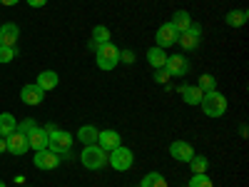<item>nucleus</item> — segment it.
I'll list each match as a JSON object with an SVG mask.
<instances>
[{
	"label": "nucleus",
	"instance_id": "obj_11",
	"mask_svg": "<svg viewBox=\"0 0 249 187\" xmlns=\"http://www.w3.org/2000/svg\"><path fill=\"white\" fill-rule=\"evenodd\" d=\"M60 165V155H55L53 150H37L35 152V168L37 170H55Z\"/></svg>",
	"mask_w": 249,
	"mask_h": 187
},
{
	"label": "nucleus",
	"instance_id": "obj_26",
	"mask_svg": "<svg viewBox=\"0 0 249 187\" xmlns=\"http://www.w3.org/2000/svg\"><path fill=\"white\" fill-rule=\"evenodd\" d=\"M197 88H199L202 93H212V90H217V80H214V75H199Z\"/></svg>",
	"mask_w": 249,
	"mask_h": 187
},
{
	"label": "nucleus",
	"instance_id": "obj_17",
	"mask_svg": "<svg viewBox=\"0 0 249 187\" xmlns=\"http://www.w3.org/2000/svg\"><path fill=\"white\" fill-rule=\"evenodd\" d=\"M179 95H182V100L187 102V105H199L202 97H204V93L197 85H182L179 88Z\"/></svg>",
	"mask_w": 249,
	"mask_h": 187
},
{
	"label": "nucleus",
	"instance_id": "obj_8",
	"mask_svg": "<svg viewBox=\"0 0 249 187\" xmlns=\"http://www.w3.org/2000/svg\"><path fill=\"white\" fill-rule=\"evenodd\" d=\"M177 37H179V33L175 30V25L172 23H164V25H160V30H157V35H155V40H157V48H172L175 43H177Z\"/></svg>",
	"mask_w": 249,
	"mask_h": 187
},
{
	"label": "nucleus",
	"instance_id": "obj_32",
	"mask_svg": "<svg viewBox=\"0 0 249 187\" xmlns=\"http://www.w3.org/2000/svg\"><path fill=\"white\" fill-rule=\"evenodd\" d=\"M25 3L30 8H43V5H48V0H25Z\"/></svg>",
	"mask_w": 249,
	"mask_h": 187
},
{
	"label": "nucleus",
	"instance_id": "obj_3",
	"mask_svg": "<svg viewBox=\"0 0 249 187\" xmlns=\"http://www.w3.org/2000/svg\"><path fill=\"white\" fill-rule=\"evenodd\" d=\"M95 60H97V68L100 70H115L117 62H120V48L112 43H105L95 50Z\"/></svg>",
	"mask_w": 249,
	"mask_h": 187
},
{
	"label": "nucleus",
	"instance_id": "obj_10",
	"mask_svg": "<svg viewBox=\"0 0 249 187\" xmlns=\"http://www.w3.org/2000/svg\"><path fill=\"white\" fill-rule=\"evenodd\" d=\"M170 155L177 160V162H190L195 157V148L190 142H184V140H175L170 145Z\"/></svg>",
	"mask_w": 249,
	"mask_h": 187
},
{
	"label": "nucleus",
	"instance_id": "obj_30",
	"mask_svg": "<svg viewBox=\"0 0 249 187\" xmlns=\"http://www.w3.org/2000/svg\"><path fill=\"white\" fill-rule=\"evenodd\" d=\"M120 60L122 62H132L135 60V53L132 50H120Z\"/></svg>",
	"mask_w": 249,
	"mask_h": 187
},
{
	"label": "nucleus",
	"instance_id": "obj_19",
	"mask_svg": "<svg viewBox=\"0 0 249 187\" xmlns=\"http://www.w3.org/2000/svg\"><path fill=\"white\" fill-rule=\"evenodd\" d=\"M105 43H110V28L107 25H95L92 28V48L97 50L100 45H105Z\"/></svg>",
	"mask_w": 249,
	"mask_h": 187
},
{
	"label": "nucleus",
	"instance_id": "obj_29",
	"mask_svg": "<svg viewBox=\"0 0 249 187\" xmlns=\"http://www.w3.org/2000/svg\"><path fill=\"white\" fill-rule=\"evenodd\" d=\"M33 128H35V120H30V117H28V120H23V122L18 125V130H20V132H25V135H28Z\"/></svg>",
	"mask_w": 249,
	"mask_h": 187
},
{
	"label": "nucleus",
	"instance_id": "obj_21",
	"mask_svg": "<svg viewBox=\"0 0 249 187\" xmlns=\"http://www.w3.org/2000/svg\"><path fill=\"white\" fill-rule=\"evenodd\" d=\"M247 20H249V13L247 10H230V13L224 15V23L230 25V28H242Z\"/></svg>",
	"mask_w": 249,
	"mask_h": 187
},
{
	"label": "nucleus",
	"instance_id": "obj_18",
	"mask_svg": "<svg viewBox=\"0 0 249 187\" xmlns=\"http://www.w3.org/2000/svg\"><path fill=\"white\" fill-rule=\"evenodd\" d=\"M97 135H100L97 128H92V125H82L75 137H77L82 145H95V142H97Z\"/></svg>",
	"mask_w": 249,
	"mask_h": 187
},
{
	"label": "nucleus",
	"instance_id": "obj_22",
	"mask_svg": "<svg viewBox=\"0 0 249 187\" xmlns=\"http://www.w3.org/2000/svg\"><path fill=\"white\" fill-rule=\"evenodd\" d=\"M18 130V122H15V115L10 112H3L0 115V137H8Z\"/></svg>",
	"mask_w": 249,
	"mask_h": 187
},
{
	"label": "nucleus",
	"instance_id": "obj_2",
	"mask_svg": "<svg viewBox=\"0 0 249 187\" xmlns=\"http://www.w3.org/2000/svg\"><path fill=\"white\" fill-rule=\"evenodd\" d=\"M80 162L85 165L88 170H102L107 165V152L100 148V145H85V150L80 152Z\"/></svg>",
	"mask_w": 249,
	"mask_h": 187
},
{
	"label": "nucleus",
	"instance_id": "obj_12",
	"mask_svg": "<svg viewBox=\"0 0 249 187\" xmlns=\"http://www.w3.org/2000/svg\"><path fill=\"white\" fill-rule=\"evenodd\" d=\"M20 100L25 102V105H40V102L45 100V90L43 88H37L35 82H30V85H25L23 90H20Z\"/></svg>",
	"mask_w": 249,
	"mask_h": 187
},
{
	"label": "nucleus",
	"instance_id": "obj_6",
	"mask_svg": "<svg viewBox=\"0 0 249 187\" xmlns=\"http://www.w3.org/2000/svg\"><path fill=\"white\" fill-rule=\"evenodd\" d=\"M199 40H202V28H199V25H190L184 33H179L177 45H182L184 53H192V50L199 48Z\"/></svg>",
	"mask_w": 249,
	"mask_h": 187
},
{
	"label": "nucleus",
	"instance_id": "obj_4",
	"mask_svg": "<svg viewBox=\"0 0 249 187\" xmlns=\"http://www.w3.org/2000/svg\"><path fill=\"white\" fill-rule=\"evenodd\" d=\"M132 162H135V155H132L130 148H124V145H117L115 150L107 152V165L117 172H127L132 168Z\"/></svg>",
	"mask_w": 249,
	"mask_h": 187
},
{
	"label": "nucleus",
	"instance_id": "obj_34",
	"mask_svg": "<svg viewBox=\"0 0 249 187\" xmlns=\"http://www.w3.org/2000/svg\"><path fill=\"white\" fill-rule=\"evenodd\" d=\"M0 152H8V145H5V137H0Z\"/></svg>",
	"mask_w": 249,
	"mask_h": 187
},
{
	"label": "nucleus",
	"instance_id": "obj_7",
	"mask_svg": "<svg viewBox=\"0 0 249 187\" xmlns=\"http://www.w3.org/2000/svg\"><path fill=\"white\" fill-rule=\"evenodd\" d=\"M164 70H167L170 75H175V77H182V75L190 73V60H187L184 55H167Z\"/></svg>",
	"mask_w": 249,
	"mask_h": 187
},
{
	"label": "nucleus",
	"instance_id": "obj_25",
	"mask_svg": "<svg viewBox=\"0 0 249 187\" xmlns=\"http://www.w3.org/2000/svg\"><path fill=\"white\" fill-rule=\"evenodd\" d=\"M190 168H192V175H202V172H207V168H210V160H207L204 155H195L190 160Z\"/></svg>",
	"mask_w": 249,
	"mask_h": 187
},
{
	"label": "nucleus",
	"instance_id": "obj_1",
	"mask_svg": "<svg viewBox=\"0 0 249 187\" xmlns=\"http://www.w3.org/2000/svg\"><path fill=\"white\" fill-rule=\"evenodd\" d=\"M199 105H202V112L207 117H222L227 112V97L219 90H212V93H204Z\"/></svg>",
	"mask_w": 249,
	"mask_h": 187
},
{
	"label": "nucleus",
	"instance_id": "obj_5",
	"mask_svg": "<svg viewBox=\"0 0 249 187\" xmlns=\"http://www.w3.org/2000/svg\"><path fill=\"white\" fill-rule=\"evenodd\" d=\"M70 148H72V135L68 132V130H53L50 132V142H48V150H53L55 155H60V160L62 157H70Z\"/></svg>",
	"mask_w": 249,
	"mask_h": 187
},
{
	"label": "nucleus",
	"instance_id": "obj_13",
	"mask_svg": "<svg viewBox=\"0 0 249 187\" xmlns=\"http://www.w3.org/2000/svg\"><path fill=\"white\" fill-rule=\"evenodd\" d=\"M48 142H50V135H48V130L45 128H37V125H35V128L28 132V145H30V150H45L48 148Z\"/></svg>",
	"mask_w": 249,
	"mask_h": 187
},
{
	"label": "nucleus",
	"instance_id": "obj_24",
	"mask_svg": "<svg viewBox=\"0 0 249 187\" xmlns=\"http://www.w3.org/2000/svg\"><path fill=\"white\" fill-rule=\"evenodd\" d=\"M140 187H167V180H164L160 172H150V175H144Z\"/></svg>",
	"mask_w": 249,
	"mask_h": 187
},
{
	"label": "nucleus",
	"instance_id": "obj_14",
	"mask_svg": "<svg viewBox=\"0 0 249 187\" xmlns=\"http://www.w3.org/2000/svg\"><path fill=\"white\" fill-rule=\"evenodd\" d=\"M18 37H20V28H18L15 23H5V25H0V45H5V48H15Z\"/></svg>",
	"mask_w": 249,
	"mask_h": 187
},
{
	"label": "nucleus",
	"instance_id": "obj_20",
	"mask_svg": "<svg viewBox=\"0 0 249 187\" xmlns=\"http://www.w3.org/2000/svg\"><path fill=\"white\" fill-rule=\"evenodd\" d=\"M147 62L155 68V70H160V68H164V62H167V53H164L162 48H150L147 50Z\"/></svg>",
	"mask_w": 249,
	"mask_h": 187
},
{
	"label": "nucleus",
	"instance_id": "obj_27",
	"mask_svg": "<svg viewBox=\"0 0 249 187\" xmlns=\"http://www.w3.org/2000/svg\"><path fill=\"white\" fill-rule=\"evenodd\" d=\"M190 187H214V182L210 180V175H207V172H202V175H192Z\"/></svg>",
	"mask_w": 249,
	"mask_h": 187
},
{
	"label": "nucleus",
	"instance_id": "obj_23",
	"mask_svg": "<svg viewBox=\"0 0 249 187\" xmlns=\"http://www.w3.org/2000/svg\"><path fill=\"white\" fill-rule=\"evenodd\" d=\"M170 23L175 25V30H177V33H184L187 28L192 25V18H190V13H187V10H177V13L172 15Z\"/></svg>",
	"mask_w": 249,
	"mask_h": 187
},
{
	"label": "nucleus",
	"instance_id": "obj_36",
	"mask_svg": "<svg viewBox=\"0 0 249 187\" xmlns=\"http://www.w3.org/2000/svg\"><path fill=\"white\" fill-rule=\"evenodd\" d=\"M25 187H28V185H25Z\"/></svg>",
	"mask_w": 249,
	"mask_h": 187
},
{
	"label": "nucleus",
	"instance_id": "obj_35",
	"mask_svg": "<svg viewBox=\"0 0 249 187\" xmlns=\"http://www.w3.org/2000/svg\"><path fill=\"white\" fill-rule=\"evenodd\" d=\"M0 187H5V182H3V180H0Z\"/></svg>",
	"mask_w": 249,
	"mask_h": 187
},
{
	"label": "nucleus",
	"instance_id": "obj_31",
	"mask_svg": "<svg viewBox=\"0 0 249 187\" xmlns=\"http://www.w3.org/2000/svg\"><path fill=\"white\" fill-rule=\"evenodd\" d=\"M155 80H157V82H167V80H170V73L164 70V68H160L157 75H155Z\"/></svg>",
	"mask_w": 249,
	"mask_h": 187
},
{
	"label": "nucleus",
	"instance_id": "obj_16",
	"mask_svg": "<svg viewBox=\"0 0 249 187\" xmlns=\"http://www.w3.org/2000/svg\"><path fill=\"white\" fill-rule=\"evenodd\" d=\"M57 82H60V77H57V73H55V70H43V73L37 75L35 85H37V88H43L45 93H50V90H55V88H57Z\"/></svg>",
	"mask_w": 249,
	"mask_h": 187
},
{
	"label": "nucleus",
	"instance_id": "obj_33",
	"mask_svg": "<svg viewBox=\"0 0 249 187\" xmlns=\"http://www.w3.org/2000/svg\"><path fill=\"white\" fill-rule=\"evenodd\" d=\"M18 3H20V0H0V5H5V8H13Z\"/></svg>",
	"mask_w": 249,
	"mask_h": 187
},
{
	"label": "nucleus",
	"instance_id": "obj_9",
	"mask_svg": "<svg viewBox=\"0 0 249 187\" xmlns=\"http://www.w3.org/2000/svg\"><path fill=\"white\" fill-rule=\"evenodd\" d=\"M5 145H8V152H13V155H25V152L30 150L28 135L20 132V130H15L13 135H8V137H5Z\"/></svg>",
	"mask_w": 249,
	"mask_h": 187
},
{
	"label": "nucleus",
	"instance_id": "obj_28",
	"mask_svg": "<svg viewBox=\"0 0 249 187\" xmlns=\"http://www.w3.org/2000/svg\"><path fill=\"white\" fill-rule=\"evenodd\" d=\"M18 57V48H5L0 45V62H13Z\"/></svg>",
	"mask_w": 249,
	"mask_h": 187
},
{
	"label": "nucleus",
	"instance_id": "obj_15",
	"mask_svg": "<svg viewBox=\"0 0 249 187\" xmlns=\"http://www.w3.org/2000/svg\"><path fill=\"white\" fill-rule=\"evenodd\" d=\"M97 145L105 152H110V150H115L117 145H122L120 142V132H115V130H100V135H97Z\"/></svg>",
	"mask_w": 249,
	"mask_h": 187
}]
</instances>
